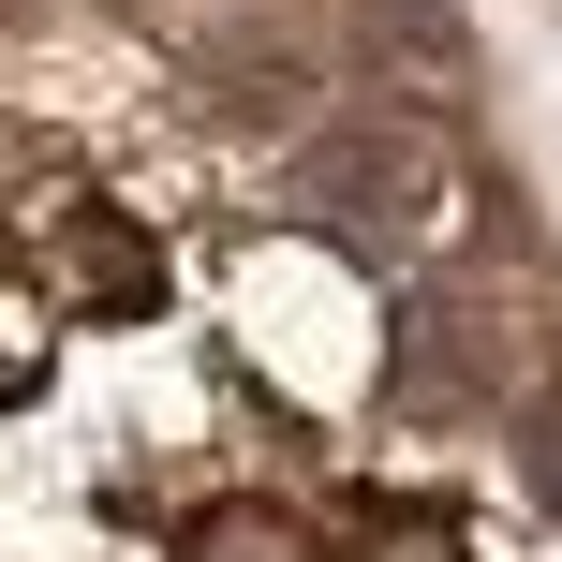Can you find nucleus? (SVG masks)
<instances>
[{
  "instance_id": "nucleus-1",
  "label": "nucleus",
  "mask_w": 562,
  "mask_h": 562,
  "mask_svg": "<svg viewBox=\"0 0 562 562\" xmlns=\"http://www.w3.org/2000/svg\"><path fill=\"white\" fill-rule=\"evenodd\" d=\"M445 148L415 134V119H340V134H311L296 148V207L340 237V252H370V267H415V237L445 223Z\"/></svg>"
},
{
  "instance_id": "nucleus-2",
  "label": "nucleus",
  "mask_w": 562,
  "mask_h": 562,
  "mask_svg": "<svg viewBox=\"0 0 562 562\" xmlns=\"http://www.w3.org/2000/svg\"><path fill=\"white\" fill-rule=\"evenodd\" d=\"M30 267L59 281V311H148L164 296V252H148L119 207H59V223L30 237Z\"/></svg>"
},
{
  "instance_id": "nucleus-3",
  "label": "nucleus",
  "mask_w": 562,
  "mask_h": 562,
  "mask_svg": "<svg viewBox=\"0 0 562 562\" xmlns=\"http://www.w3.org/2000/svg\"><path fill=\"white\" fill-rule=\"evenodd\" d=\"M178 562H326V548H311V518H281V504H207L193 533H178Z\"/></svg>"
},
{
  "instance_id": "nucleus-4",
  "label": "nucleus",
  "mask_w": 562,
  "mask_h": 562,
  "mask_svg": "<svg viewBox=\"0 0 562 562\" xmlns=\"http://www.w3.org/2000/svg\"><path fill=\"white\" fill-rule=\"evenodd\" d=\"M356 562H474V533H459L445 504H385V518L356 533Z\"/></svg>"
},
{
  "instance_id": "nucleus-5",
  "label": "nucleus",
  "mask_w": 562,
  "mask_h": 562,
  "mask_svg": "<svg viewBox=\"0 0 562 562\" xmlns=\"http://www.w3.org/2000/svg\"><path fill=\"white\" fill-rule=\"evenodd\" d=\"M518 459H533V504L562 518V370H548L533 400H518Z\"/></svg>"
}]
</instances>
